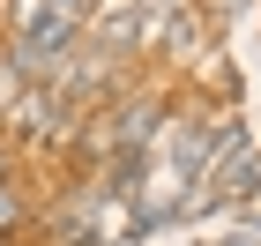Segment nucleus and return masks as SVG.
Wrapping results in <instances>:
<instances>
[{
  "label": "nucleus",
  "instance_id": "obj_1",
  "mask_svg": "<svg viewBox=\"0 0 261 246\" xmlns=\"http://www.w3.org/2000/svg\"><path fill=\"white\" fill-rule=\"evenodd\" d=\"M0 224H15V186H8V172H0Z\"/></svg>",
  "mask_w": 261,
  "mask_h": 246
}]
</instances>
